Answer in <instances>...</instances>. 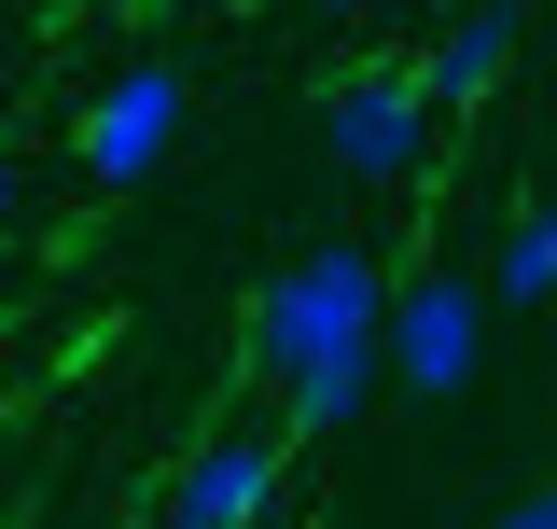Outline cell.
Masks as SVG:
<instances>
[{
    "mask_svg": "<svg viewBox=\"0 0 557 529\" xmlns=\"http://www.w3.org/2000/svg\"><path fill=\"white\" fill-rule=\"evenodd\" d=\"M502 70H516V0H460V14L432 28V57H418V98H432V112H474Z\"/></svg>",
    "mask_w": 557,
    "mask_h": 529,
    "instance_id": "8992f818",
    "label": "cell"
},
{
    "mask_svg": "<svg viewBox=\"0 0 557 529\" xmlns=\"http://www.w3.org/2000/svg\"><path fill=\"white\" fill-rule=\"evenodd\" d=\"M335 14H376V0H335Z\"/></svg>",
    "mask_w": 557,
    "mask_h": 529,
    "instance_id": "30bf717a",
    "label": "cell"
},
{
    "mask_svg": "<svg viewBox=\"0 0 557 529\" xmlns=\"http://www.w3.org/2000/svg\"><path fill=\"white\" fill-rule=\"evenodd\" d=\"M376 321H391V264L321 237V251H293L265 279V307H251V362H265V391L293 432H348L362 391H376Z\"/></svg>",
    "mask_w": 557,
    "mask_h": 529,
    "instance_id": "6da1fadb",
    "label": "cell"
},
{
    "mask_svg": "<svg viewBox=\"0 0 557 529\" xmlns=\"http://www.w3.org/2000/svg\"><path fill=\"white\" fill-rule=\"evenodd\" d=\"M321 139H335V168H348V182H405L418 153H432L418 57H362V70H335V98H321Z\"/></svg>",
    "mask_w": 557,
    "mask_h": 529,
    "instance_id": "3957f363",
    "label": "cell"
},
{
    "mask_svg": "<svg viewBox=\"0 0 557 529\" xmlns=\"http://www.w3.org/2000/svg\"><path fill=\"white\" fill-rule=\"evenodd\" d=\"M182 112H196V98H182V70H168V57L112 70V84L84 98V139H70V153H84V182H112V196H139V182H153V168L182 153Z\"/></svg>",
    "mask_w": 557,
    "mask_h": 529,
    "instance_id": "277c9868",
    "label": "cell"
},
{
    "mask_svg": "<svg viewBox=\"0 0 557 529\" xmlns=\"http://www.w3.org/2000/svg\"><path fill=\"white\" fill-rule=\"evenodd\" d=\"M487 362V279H460V264H418V279H391V321H376V377H405L418 404L474 391Z\"/></svg>",
    "mask_w": 557,
    "mask_h": 529,
    "instance_id": "7a4b0ae2",
    "label": "cell"
},
{
    "mask_svg": "<svg viewBox=\"0 0 557 529\" xmlns=\"http://www.w3.org/2000/svg\"><path fill=\"white\" fill-rule=\"evenodd\" d=\"M0 237H28V182L14 168H0Z\"/></svg>",
    "mask_w": 557,
    "mask_h": 529,
    "instance_id": "9c48e42d",
    "label": "cell"
},
{
    "mask_svg": "<svg viewBox=\"0 0 557 529\" xmlns=\"http://www.w3.org/2000/svg\"><path fill=\"white\" fill-rule=\"evenodd\" d=\"M487 307H557V209H516V223H502Z\"/></svg>",
    "mask_w": 557,
    "mask_h": 529,
    "instance_id": "52a82bcc",
    "label": "cell"
},
{
    "mask_svg": "<svg viewBox=\"0 0 557 529\" xmlns=\"http://www.w3.org/2000/svg\"><path fill=\"white\" fill-rule=\"evenodd\" d=\"M265 516H278V432L237 418V432H209L196 460H182V488H168L153 529H265Z\"/></svg>",
    "mask_w": 557,
    "mask_h": 529,
    "instance_id": "5b68a950",
    "label": "cell"
},
{
    "mask_svg": "<svg viewBox=\"0 0 557 529\" xmlns=\"http://www.w3.org/2000/svg\"><path fill=\"white\" fill-rule=\"evenodd\" d=\"M487 529H557V488H516V502H502Z\"/></svg>",
    "mask_w": 557,
    "mask_h": 529,
    "instance_id": "ba28073f",
    "label": "cell"
}]
</instances>
